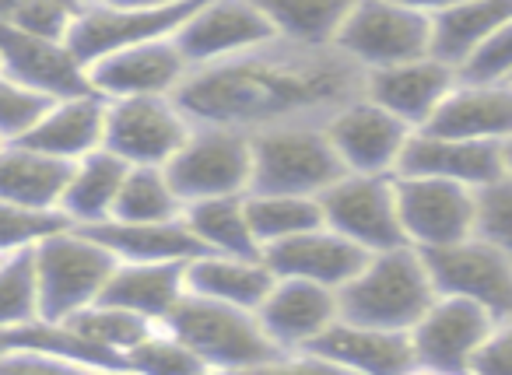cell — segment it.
<instances>
[{"instance_id":"obj_1","label":"cell","mask_w":512,"mask_h":375,"mask_svg":"<svg viewBox=\"0 0 512 375\" xmlns=\"http://www.w3.org/2000/svg\"><path fill=\"white\" fill-rule=\"evenodd\" d=\"M365 71L334 46H256L232 60L190 67L172 99L193 123H221L256 134L299 120H327L362 92Z\"/></svg>"},{"instance_id":"obj_2","label":"cell","mask_w":512,"mask_h":375,"mask_svg":"<svg viewBox=\"0 0 512 375\" xmlns=\"http://www.w3.org/2000/svg\"><path fill=\"white\" fill-rule=\"evenodd\" d=\"M435 295L439 288L428 274L421 249L404 242V246L369 253L362 270L344 288H337V305L344 319L407 333L425 316Z\"/></svg>"},{"instance_id":"obj_3","label":"cell","mask_w":512,"mask_h":375,"mask_svg":"<svg viewBox=\"0 0 512 375\" xmlns=\"http://www.w3.org/2000/svg\"><path fill=\"white\" fill-rule=\"evenodd\" d=\"M162 326L197 354L207 372H253V368L288 365L253 309L186 291Z\"/></svg>"},{"instance_id":"obj_4","label":"cell","mask_w":512,"mask_h":375,"mask_svg":"<svg viewBox=\"0 0 512 375\" xmlns=\"http://www.w3.org/2000/svg\"><path fill=\"white\" fill-rule=\"evenodd\" d=\"M32 260H36L39 319L43 323H67L74 312L99 302L116 267V256L78 225L46 235L32 249Z\"/></svg>"},{"instance_id":"obj_5","label":"cell","mask_w":512,"mask_h":375,"mask_svg":"<svg viewBox=\"0 0 512 375\" xmlns=\"http://www.w3.org/2000/svg\"><path fill=\"white\" fill-rule=\"evenodd\" d=\"M253 141V186L260 193H302L320 197L344 176L323 120L278 123L249 134Z\"/></svg>"},{"instance_id":"obj_6","label":"cell","mask_w":512,"mask_h":375,"mask_svg":"<svg viewBox=\"0 0 512 375\" xmlns=\"http://www.w3.org/2000/svg\"><path fill=\"white\" fill-rule=\"evenodd\" d=\"M165 176L176 186L183 207L207 197L249 193V186H253V141L246 130L221 127V123H193L183 148L165 165Z\"/></svg>"},{"instance_id":"obj_7","label":"cell","mask_w":512,"mask_h":375,"mask_svg":"<svg viewBox=\"0 0 512 375\" xmlns=\"http://www.w3.org/2000/svg\"><path fill=\"white\" fill-rule=\"evenodd\" d=\"M334 50L362 71L404 64L432 53V15L400 0H355L334 39Z\"/></svg>"},{"instance_id":"obj_8","label":"cell","mask_w":512,"mask_h":375,"mask_svg":"<svg viewBox=\"0 0 512 375\" xmlns=\"http://www.w3.org/2000/svg\"><path fill=\"white\" fill-rule=\"evenodd\" d=\"M397 214L404 228V242L421 253L467 239L477 232V190L453 179L414 176L397 172Z\"/></svg>"},{"instance_id":"obj_9","label":"cell","mask_w":512,"mask_h":375,"mask_svg":"<svg viewBox=\"0 0 512 375\" xmlns=\"http://www.w3.org/2000/svg\"><path fill=\"white\" fill-rule=\"evenodd\" d=\"M190 130L193 120L172 95H123V99H106L102 148L120 155L127 165L165 169Z\"/></svg>"},{"instance_id":"obj_10","label":"cell","mask_w":512,"mask_h":375,"mask_svg":"<svg viewBox=\"0 0 512 375\" xmlns=\"http://www.w3.org/2000/svg\"><path fill=\"white\" fill-rule=\"evenodd\" d=\"M323 127L344 172H362V176H397L404 148L414 134L404 120H397L365 92L337 106L323 120Z\"/></svg>"},{"instance_id":"obj_11","label":"cell","mask_w":512,"mask_h":375,"mask_svg":"<svg viewBox=\"0 0 512 375\" xmlns=\"http://www.w3.org/2000/svg\"><path fill=\"white\" fill-rule=\"evenodd\" d=\"M200 0H169L155 8H102V4H81L67 32V50L81 67L106 57L113 50L148 39H172L179 25L197 11Z\"/></svg>"},{"instance_id":"obj_12","label":"cell","mask_w":512,"mask_h":375,"mask_svg":"<svg viewBox=\"0 0 512 375\" xmlns=\"http://www.w3.org/2000/svg\"><path fill=\"white\" fill-rule=\"evenodd\" d=\"M323 225L348 235L365 253L404 246V228L397 214L393 176H362L344 172L320 193Z\"/></svg>"},{"instance_id":"obj_13","label":"cell","mask_w":512,"mask_h":375,"mask_svg":"<svg viewBox=\"0 0 512 375\" xmlns=\"http://www.w3.org/2000/svg\"><path fill=\"white\" fill-rule=\"evenodd\" d=\"M435 288L484 305L495 319L512 316V256L484 235H467L453 246L421 253Z\"/></svg>"},{"instance_id":"obj_14","label":"cell","mask_w":512,"mask_h":375,"mask_svg":"<svg viewBox=\"0 0 512 375\" xmlns=\"http://www.w3.org/2000/svg\"><path fill=\"white\" fill-rule=\"evenodd\" d=\"M495 323L484 305L439 291L425 316L407 330L418 372H470Z\"/></svg>"},{"instance_id":"obj_15","label":"cell","mask_w":512,"mask_h":375,"mask_svg":"<svg viewBox=\"0 0 512 375\" xmlns=\"http://www.w3.org/2000/svg\"><path fill=\"white\" fill-rule=\"evenodd\" d=\"M292 365L337 368V372H365V375L418 372L414 347L407 333L383 330V326H365L344 316H337Z\"/></svg>"},{"instance_id":"obj_16","label":"cell","mask_w":512,"mask_h":375,"mask_svg":"<svg viewBox=\"0 0 512 375\" xmlns=\"http://www.w3.org/2000/svg\"><path fill=\"white\" fill-rule=\"evenodd\" d=\"M172 39L193 67H204L274 43V32L253 0H200Z\"/></svg>"},{"instance_id":"obj_17","label":"cell","mask_w":512,"mask_h":375,"mask_svg":"<svg viewBox=\"0 0 512 375\" xmlns=\"http://www.w3.org/2000/svg\"><path fill=\"white\" fill-rule=\"evenodd\" d=\"M190 67L193 64L183 57L176 39H148L92 60L85 74L92 92L123 99V95H176Z\"/></svg>"},{"instance_id":"obj_18","label":"cell","mask_w":512,"mask_h":375,"mask_svg":"<svg viewBox=\"0 0 512 375\" xmlns=\"http://www.w3.org/2000/svg\"><path fill=\"white\" fill-rule=\"evenodd\" d=\"M341 316L337 291L302 277H274L264 302L256 305V319L271 337V344L292 365L334 319Z\"/></svg>"},{"instance_id":"obj_19","label":"cell","mask_w":512,"mask_h":375,"mask_svg":"<svg viewBox=\"0 0 512 375\" xmlns=\"http://www.w3.org/2000/svg\"><path fill=\"white\" fill-rule=\"evenodd\" d=\"M456 78L460 74L453 64L439 60L435 53H425V57L404 60V64L365 71L362 92L383 109H390L411 130H421L442 106V99L453 92Z\"/></svg>"},{"instance_id":"obj_20","label":"cell","mask_w":512,"mask_h":375,"mask_svg":"<svg viewBox=\"0 0 512 375\" xmlns=\"http://www.w3.org/2000/svg\"><path fill=\"white\" fill-rule=\"evenodd\" d=\"M397 172L453 179V183H463L470 190H484V186L509 176V169H505V144L463 141V137L432 134V130H414Z\"/></svg>"},{"instance_id":"obj_21","label":"cell","mask_w":512,"mask_h":375,"mask_svg":"<svg viewBox=\"0 0 512 375\" xmlns=\"http://www.w3.org/2000/svg\"><path fill=\"white\" fill-rule=\"evenodd\" d=\"M264 260L274 270V277H302V281L337 291L362 270L369 253L358 242H351L348 235L334 232L330 225H316L309 232L267 246Z\"/></svg>"},{"instance_id":"obj_22","label":"cell","mask_w":512,"mask_h":375,"mask_svg":"<svg viewBox=\"0 0 512 375\" xmlns=\"http://www.w3.org/2000/svg\"><path fill=\"white\" fill-rule=\"evenodd\" d=\"M421 130L463 141H512V81H463L442 99L435 116Z\"/></svg>"},{"instance_id":"obj_23","label":"cell","mask_w":512,"mask_h":375,"mask_svg":"<svg viewBox=\"0 0 512 375\" xmlns=\"http://www.w3.org/2000/svg\"><path fill=\"white\" fill-rule=\"evenodd\" d=\"M0 71L53 99L88 92V74L67 50V43L29 36L8 18H0Z\"/></svg>"},{"instance_id":"obj_24","label":"cell","mask_w":512,"mask_h":375,"mask_svg":"<svg viewBox=\"0 0 512 375\" xmlns=\"http://www.w3.org/2000/svg\"><path fill=\"white\" fill-rule=\"evenodd\" d=\"M102 134H106V95L88 88V92L53 99L46 113L32 123L29 134L18 141L64 158V162H78L81 155L102 148Z\"/></svg>"},{"instance_id":"obj_25","label":"cell","mask_w":512,"mask_h":375,"mask_svg":"<svg viewBox=\"0 0 512 375\" xmlns=\"http://www.w3.org/2000/svg\"><path fill=\"white\" fill-rule=\"evenodd\" d=\"M85 232L99 239L120 263H186L200 253L183 214L169 221L106 218L99 225H85Z\"/></svg>"},{"instance_id":"obj_26","label":"cell","mask_w":512,"mask_h":375,"mask_svg":"<svg viewBox=\"0 0 512 375\" xmlns=\"http://www.w3.org/2000/svg\"><path fill=\"white\" fill-rule=\"evenodd\" d=\"M274 284V270L267 267L264 253H197L186 260V291L214 302L253 309L264 302V295Z\"/></svg>"},{"instance_id":"obj_27","label":"cell","mask_w":512,"mask_h":375,"mask_svg":"<svg viewBox=\"0 0 512 375\" xmlns=\"http://www.w3.org/2000/svg\"><path fill=\"white\" fill-rule=\"evenodd\" d=\"M186 295V263H120L116 260L99 302L165 323L176 302Z\"/></svg>"},{"instance_id":"obj_28","label":"cell","mask_w":512,"mask_h":375,"mask_svg":"<svg viewBox=\"0 0 512 375\" xmlns=\"http://www.w3.org/2000/svg\"><path fill=\"white\" fill-rule=\"evenodd\" d=\"M71 162L22 141L0 144V200L39 211H60Z\"/></svg>"},{"instance_id":"obj_29","label":"cell","mask_w":512,"mask_h":375,"mask_svg":"<svg viewBox=\"0 0 512 375\" xmlns=\"http://www.w3.org/2000/svg\"><path fill=\"white\" fill-rule=\"evenodd\" d=\"M130 165L109 148H95L71 162V176H67L64 197H60V214L71 225H99V221L113 218L116 193L123 186Z\"/></svg>"},{"instance_id":"obj_30","label":"cell","mask_w":512,"mask_h":375,"mask_svg":"<svg viewBox=\"0 0 512 375\" xmlns=\"http://www.w3.org/2000/svg\"><path fill=\"white\" fill-rule=\"evenodd\" d=\"M512 18V0H460L432 15V53L460 67L498 25Z\"/></svg>"},{"instance_id":"obj_31","label":"cell","mask_w":512,"mask_h":375,"mask_svg":"<svg viewBox=\"0 0 512 375\" xmlns=\"http://www.w3.org/2000/svg\"><path fill=\"white\" fill-rule=\"evenodd\" d=\"M183 221L193 232V239H197L200 253H235V256L260 253L253 225H249L246 193L193 200V204L183 207Z\"/></svg>"},{"instance_id":"obj_32","label":"cell","mask_w":512,"mask_h":375,"mask_svg":"<svg viewBox=\"0 0 512 375\" xmlns=\"http://www.w3.org/2000/svg\"><path fill=\"white\" fill-rule=\"evenodd\" d=\"M274 39L292 46H334L355 0H253Z\"/></svg>"},{"instance_id":"obj_33","label":"cell","mask_w":512,"mask_h":375,"mask_svg":"<svg viewBox=\"0 0 512 375\" xmlns=\"http://www.w3.org/2000/svg\"><path fill=\"white\" fill-rule=\"evenodd\" d=\"M249 225H253L256 246L264 253L274 242H285L299 232L323 225L320 197H302V193H246Z\"/></svg>"},{"instance_id":"obj_34","label":"cell","mask_w":512,"mask_h":375,"mask_svg":"<svg viewBox=\"0 0 512 375\" xmlns=\"http://www.w3.org/2000/svg\"><path fill=\"white\" fill-rule=\"evenodd\" d=\"M64 326H71V330L78 333V337H85L88 344L102 347L106 354L120 358L123 368H127V354L134 351V347L141 344V340L148 337V333L155 330L158 323L137 316V312L120 309V305L92 302L88 309L74 312V316L67 319Z\"/></svg>"},{"instance_id":"obj_35","label":"cell","mask_w":512,"mask_h":375,"mask_svg":"<svg viewBox=\"0 0 512 375\" xmlns=\"http://www.w3.org/2000/svg\"><path fill=\"white\" fill-rule=\"evenodd\" d=\"M183 214L176 186L169 183L162 165H130L116 193L113 218L120 221H169Z\"/></svg>"},{"instance_id":"obj_36","label":"cell","mask_w":512,"mask_h":375,"mask_svg":"<svg viewBox=\"0 0 512 375\" xmlns=\"http://www.w3.org/2000/svg\"><path fill=\"white\" fill-rule=\"evenodd\" d=\"M39 319V284L32 249L0 256V330H18Z\"/></svg>"},{"instance_id":"obj_37","label":"cell","mask_w":512,"mask_h":375,"mask_svg":"<svg viewBox=\"0 0 512 375\" xmlns=\"http://www.w3.org/2000/svg\"><path fill=\"white\" fill-rule=\"evenodd\" d=\"M67 225L71 221L60 211H39V207L0 200V256L18 253V249H36L46 235L60 232Z\"/></svg>"},{"instance_id":"obj_38","label":"cell","mask_w":512,"mask_h":375,"mask_svg":"<svg viewBox=\"0 0 512 375\" xmlns=\"http://www.w3.org/2000/svg\"><path fill=\"white\" fill-rule=\"evenodd\" d=\"M127 368H137V372H165V375H179V372H207L200 365V358L176 337L169 333L162 323L127 354Z\"/></svg>"},{"instance_id":"obj_39","label":"cell","mask_w":512,"mask_h":375,"mask_svg":"<svg viewBox=\"0 0 512 375\" xmlns=\"http://www.w3.org/2000/svg\"><path fill=\"white\" fill-rule=\"evenodd\" d=\"M53 95L22 85L18 78L0 71V141H18L32 130V123L46 113Z\"/></svg>"},{"instance_id":"obj_40","label":"cell","mask_w":512,"mask_h":375,"mask_svg":"<svg viewBox=\"0 0 512 375\" xmlns=\"http://www.w3.org/2000/svg\"><path fill=\"white\" fill-rule=\"evenodd\" d=\"M74 15H78V4H71V0H18L15 8H11L8 22L25 29L29 36L64 43Z\"/></svg>"},{"instance_id":"obj_41","label":"cell","mask_w":512,"mask_h":375,"mask_svg":"<svg viewBox=\"0 0 512 375\" xmlns=\"http://www.w3.org/2000/svg\"><path fill=\"white\" fill-rule=\"evenodd\" d=\"M463 81H512V18L498 25L460 67H456Z\"/></svg>"},{"instance_id":"obj_42","label":"cell","mask_w":512,"mask_h":375,"mask_svg":"<svg viewBox=\"0 0 512 375\" xmlns=\"http://www.w3.org/2000/svg\"><path fill=\"white\" fill-rule=\"evenodd\" d=\"M477 235L495 242L498 249L512 256V179L477 190Z\"/></svg>"},{"instance_id":"obj_43","label":"cell","mask_w":512,"mask_h":375,"mask_svg":"<svg viewBox=\"0 0 512 375\" xmlns=\"http://www.w3.org/2000/svg\"><path fill=\"white\" fill-rule=\"evenodd\" d=\"M470 372H488V375H512V316L498 319L491 333L484 337L481 351L474 358Z\"/></svg>"},{"instance_id":"obj_44","label":"cell","mask_w":512,"mask_h":375,"mask_svg":"<svg viewBox=\"0 0 512 375\" xmlns=\"http://www.w3.org/2000/svg\"><path fill=\"white\" fill-rule=\"evenodd\" d=\"M400 4H407V8H414V11H425V15H439V11L453 8L460 0H400Z\"/></svg>"},{"instance_id":"obj_45","label":"cell","mask_w":512,"mask_h":375,"mask_svg":"<svg viewBox=\"0 0 512 375\" xmlns=\"http://www.w3.org/2000/svg\"><path fill=\"white\" fill-rule=\"evenodd\" d=\"M85 4H102V8H155L169 0H85Z\"/></svg>"},{"instance_id":"obj_46","label":"cell","mask_w":512,"mask_h":375,"mask_svg":"<svg viewBox=\"0 0 512 375\" xmlns=\"http://www.w3.org/2000/svg\"><path fill=\"white\" fill-rule=\"evenodd\" d=\"M18 0H0V18H8L11 15V8H15Z\"/></svg>"},{"instance_id":"obj_47","label":"cell","mask_w":512,"mask_h":375,"mask_svg":"<svg viewBox=\"0 0 512 375\" xmlns=\"http://www.w3.org/2000/svg\"><path fill=\"white\" fill-rule=\"evenodd\" d=\"M505 169H509V179H512V141L505 144Z\"/></svg>"},{"instance_id":"obj_48","label":"cell","mask_w":512,"mask_h":375,"mask_svg":"<svg viewBox=\"0 0 512 375\" xmlns=\"http://www.w3.org/2000/svg\"><path fill=\"white\" fill-rule=\"evenodd\" d=\"M4 351H11V344H8V333L0 330V354H4Z\"/></svg>"},{"instance_id":"obj_49","label":"cell","mask_w":512,"mask_h":375,"mask_svg":"<svg viewBox=\"0 0 512 375\" xmlns=\"http://www.w3.org/2000/svg\"><path fill=\"white\" fill-rule=\"evenodd\" d=\"M71 4H78V8H81V4H85V0H71Z\"/></svg>"},{"instance_id":"obj_50","label":"cell","mask_w":512,"mask_h":375,"mask_svg":"<svg viewBox=\"0 0 512 375\" xmlns=\"http://www.w3.org/2000/svg\"><path fill=\"white\" fill-rule=\"evenodd\" d=\"M0 144H4V141H0Z\"/></svg>"}]
</instances>
